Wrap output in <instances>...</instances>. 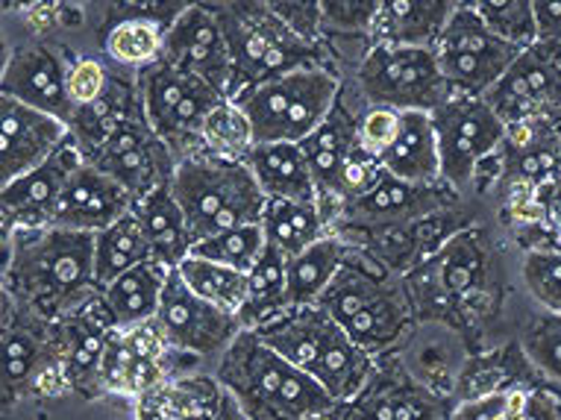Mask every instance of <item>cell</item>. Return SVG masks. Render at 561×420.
I'll use <instances>...</instances> for the list:
<instances>
[{
	"label": "cell",
	"instance_id": "6da1fadb",
	"mask_svg": "<svg viewBox=\"0 0 561 420\" xmlns=\"http://www.w3.org/2000/svg\"><path fill=\"white\" fill-rule=\"evenodd\" d=\"M0 285L19 309L54 323L98 294L94 236L62 227L10 232V265Z\"/></svg>",
	"mask_w": 561,
	"mask_h": 420
},
{
	"label": "cell",
	"instance_id": "7a4b0ae2",
	"mask_svg": "<svg viewBox=\"0 0 561 420\" xmlns=\"http://www.w3.org/2000/svg\"><path fill=\"white\" fill-rule=\"evenodd\" d=\"M215 379L248 420H332L339 402L271 350L253 329H241L221 353Z\"/></svg>",
	"mask_w": 561,
	"mask_h": 420
},
{
	"label": "cell",
	"instance_id": "3957f363",
	"mask_svg": "<svg viewBox=\"0 0 561 420\" xmlns=\"http://www.w3.org/2000/svg\"><path fill=\"white\" fill-rule=\"evenodd\" d=\"M318 306L374 359L400 344L412 323L409 288L370 253L356 259L347 253L339 274L318 297Z\"/></svg>",
	"mask_w": 561,
	"mask_h": 420
},
{
	"label": "cell",
	"instance_id": "277c9868",
	"mask_svg": "<svg viewBox=\"0 0 561 420\" xmlns=\"http://www.w3.org/2000/svg\"><path fill=\"white\" fill-rule=\"evenodd\" d=\"M253 332L297 371L312 376L335 402L353 400L377 367L374 356L356 348L318 303L286 309Z\"/></svg>",
	"mask_w": 561,
	"mask_h": 420
},
{
	"label": "cell",
	"instance_id": "5b68a950",
	"mask_svg": "<svg viewBox=\"0 0 561 420\" xmlns=\"http://www.w3.org/2000/svg\"><path fill=\"white\" fill-rule=\"evenodd\" d=\"M168 185L183 209L192 245L221 229L259 224L265 209V194L248 162L218 156L206 147L183 156Z\"/></svg>",
	"mask_w": 561,
	"mask_h": 420
},
{
	"label": "cell",
	"instance_id": "8992f818",
	"mask_svg": "<svg viewBox=\"0 0 561 420\" xmlns=\"http://www.w3.org/2000/svg\"><path fill=\"white\" fill-rule=\"evenodd\" d=\"M213 12L232 56L230 98L279 73L327 65L321 42H309L283 24L262 0H194Z\"/></svg>",
	"mask_w": 561,
	"mask_h": 420
},
{
	"label": "cell",
	"instance_id": "52a82bcc",
	"mask_svg": "<svg viewBox=\"0 0 561 420\" xmlns=\"http://www.w3.org/2000/svg\"><path fill=\"white\" fill-rule=\"evenodd\" d=\"M341 94L339 73L330 65H309L248 86L230 101L248 115L253 138L259 141H304Z\"/></svg>",
	"mask_w": 561,
	"mask_h": 420
},
{
	"label": "cell",
	"instance_id": "ba28073f",
	"mask_svg": "<svg viewBox=\"0 0 561 420\" xmlns=\"http://www.w3.org/2000/svg\"><path fill=\"white\" fill-rule=\"evenodd\" d=\"M353 86L365 106L397 112H433L453 94L435 47L368 45L356 63Z\"/></svg>",
	"mask_w": 561,
	"mask_h": 420
},
{
	"label": "cell",
	"instance_id": "9c48e42d",
	"mask_svg": "<svg viewBox=\"0 0 561 420\" xmlns=\"http://www.w3.org/2000/svg\"><path fill=\"white\" fill-rule=\"evenodd\" d=\"M141 112L171 154L180 162L183 156L203 150V121L224 94L201 77L180 71L165 59L138 68L136 77Z\"/></svg>",
	"mask_w": 561,
	"mask_h": 420
},
{
	"label": "cell",
	"instance_id": "30bf717a",
	"mask_svg": "<svg viewBox=\"0 0 561 420\" xmlns=\"http://www.w3.org/2000/svg\"><path fill=\"white\" fill-rule=\"evenodd\" d=\"M83 156L85 162L124 185L133 194V201L171 183L176 168L171 147L153 133L145 118L141 101L112 121V127L92 147H85Z\"/></svg>",
	"mask_w": 561,
	"mask_h": 420
},
{
	"label": "cell",
	"instance_id": "8fae6325",
	"mask_svg": "<svg viewBox=\"0 0 561 420\" xmlns=\"http://www.w3.org/2000/svg\"><path fill=\"white\" fill-rule=\"evenodd\" d=\"M438 141L442 183L453 192H468L482 159L497 154L506 138V124L497 118L485 98L450 94L442 106L430 112Z\"/></svg>",
	"mask_w": 561,
	"mask_h": 420
},
{
	"label": "cell",
	"instance_id": "7c38bea8",
	"mask_svg": "<svg viewBox=\"0 0 561 420\" xmlns=\"http://www.w3.org/2000/svg\"><path fill=\"white\" fill-rule=\"evenodd\" d=\"M520 50L526 47L500 38L468 7H456L435 45V59L453 94L485 98L488 89L508 71Z\"/></svg>",
	"mask_w": 561,
	"mask_h": 420
},
{
	"label": "cell",
	"instance_id": "4fadbf2b",
	"mask_svg": "<svg viewBox=\"0 0 561 420\" xmlns=\"http://www.w3.org/2000/svg\"><path fill=\"white\" fill-rule=\"evenodd\" d=\"M153 320L165 336L171 353L183 359L221 356L244 329L236 315L197 297L183 283V276L176 274V268L168 274Z\"/></svg>",
	"mask_w": 561,
	"mask_h": 420
},
{
	"label": "cell",
	"instance_id": "5bb4252c",
	"mask_svg": "<svg viewBox=\"0 0 561 420\" xmlns=\"http://www.w3.org/2000/svg\"><path fill=\"white\" fill-rule=\"evenodd\" d=\"M174 359L176 353H171L153 318L133 327H112L103 341L98 385L136 400L138 394L165 383L168 376H176Z\"/></svg>",
	"mask_w": 561,
	"mask_h": 420
},
{
	"label": "cell",
	"instance_id": "9a60e30c",
	"mask_svg": "<svg viewBox=\"0 0 561 420\" xmlns=\"http://www.w3.org/2000/svg\"><path fill=\"white\" fill-rule=\"evenodd\" d=\"M456 201L459 192H453L447 183H409L382 168L365 192L341 201L335 220H344L350 229L386 227V224H405L450 209Z\"/></svg>",
	"mask_w": 561,
	"mask_h": 420
},
{
	"label": "cell",
	"instance_id": "2e32d148",
	"mask_svg": "<svg viewBox=\"0 0 561 420\" xmlns=\"http://www.w3.org/2000/svg\"><path fill=\"white\" fill-rule=\"evenodd\" d=\"M485 101L503 124L561 115V68L541 42L520 50L508 71L488 89Z\"/></svg>",
	"mask_w": 561,
	"mask_h": 420
},
{
	"label": "cell",
	"instance_id": "e0dca14e",
	"mask_svg": "<svg viewBox=\"0 0 561 420\" xmlns=\"http://www.w3.org/2000/svg\"><path fill=\"white\" fill-rule=\"evenodd\" d=\"M68 59L50 42H30L12 47L7 71L0 77V94L27 103L33 110L54 115L68 127L75 118V103L68 94Z\"/></svg>",
	"mask_w": 561,
	"mask_h": 420
},
{
	"label": "cell",
	"instance_id": "ac0fdd59",
	"mask_svg": "<svg viewBox=\"0 0 561 420\" xmlns=\"http://www.w3.org/2000/svg\"><path fill=\"white\" fill-rule=\"evenodd\" d=\"M168 65L180 71H188L201 77L209 86H215L224 98H230L232 86V56L227 47V38L221 33V24L213 12L192 3L180 19L165 30L162 38V54Z\"/></svg>",
	"mask_w": 561,
	"mask_h": 420
},
{
	"label": "cell",
	"instance_id": "d6986e66",
	"mask_svg": "<svg viewBox=\"0 0 561 420\" xmlns=\"http://www.w3.org/2000/svg\"><path fill=\"white\" fill-rule=\"evenodd\" d=\"M85 162L83 150L77 145L71 133L65 141L47 156L45 162L36 164L33 171L19 177L15 183L0 189V215L10 229L47 227L50 212H54L59 194H62L68 177Z\"/></svg>",
	"mask_w": 561,
	"mask_h": 420
},
{
	"label": "cell",
	"instance_id": "ffe728a7",
	"mask_svg": "<svg viewBox=\"0 0 561 420\" xmlns=\"http://www.w3.org/2000/svg\"><path fill=\"white\" fill-rule=\"evenodd\" d=\"M68 136V127L54 115L0 94V189L42 164Z\"/></svg>",
	"mask_w": 561,
	"mask_h": 420
},
{
	"label": "cell",
	"instance_id": "44dd1931",
	"mask_svg": "<svg viewBox=\"0 0 561 420\" xmlns=\"http://www.w3.org/2000/svg\"><path fill=\"white\" fill-rule=\"evenodd\" d=\"M359 115L362 112L350 110L344 94H339L330 115L300 141L314 189H318V206L330 220V227L339 218L341 171H344L347 156L359 147Z\"/></svg>",
	"mask_w": 561,
	"mask_h": 420
},
{
	"label": "cell",
	"instance_id": "7402d4cb",
	"mask_svg": "<svg viewBox=\"0 0 561 420\" xmlns=\"http://www.w3.org/2000/svg\"><path fill=\"white\" fill-rule=\"evenodd\" d=\"M133 209V194L110 174L83 162L68 177L47 227L77 229V232H101Z\"/></svg>",
	"mask_w": 561,
	"mask_h": 420
},
{
	"label": "cell",
	"instance_id": "603a6c76",
	"mask_svg": "<svg viewBox=\"0 0 561 420\" xmlns=\"http://www.w3.org/2000/svg\"><path fill=\"white\" fill-rule=\"evenodd\" d=\"M447 406L424 383H414L409 374H370L356 397L339 402L332 420H444Z\"/></svg>",
	"mask_w": 561,
	"mask_h": 420
},
{
	"label": "cell",
	"instance_id": "cb8c5ba5",
	"mask_svg": "<svg viewBox=\"0 0 561 420\" xmlns=\"http://www.w3.org/2000/svg\"><path fill=\"white\" fill-rule=\"evenodd\" d=\"M488 245L479 229H459L447 238V245L426 259V274L433 283L435 306L442 303H459L477 297L485 288L488 276Z\"/></svg>",
	"mask_w": 561,
	"mask_h": 420
},
{
	"label": "cell",
	"instance_id": "d4e9b609",
	"mask_svg": "<svg viewBox=\"0 0 561 420\" xmlns=\"http://www.w3.org/2000/svg\"><path fill=\"white\" fill-rule=\"evenodd\" d=\"M456 0H382L370 24V45L435 47Z\"/></svg>",
	"mask_w": 561,
	"mask_h": 420
},
{
	"label": "cell",
	"instance_id": "484cf974",
	"mask_svg": "<svg viewBox=\"0 0 561 420\" xmlns=\"http://www.w3.org/2000/svg\"><path fill=\"white\" fill-rule=\"evenodd\" d=\"M224 388L209 374H176L136 397V420H209Z\"/></svg>",
	"mask_w": 561,
	"mask_h": 420
},
{
	"label": "cell",
	"instance_id": "4316f807",
	"mask_svg": "<svg viewBox=\"0 0 561 420\" xmlns=\"http://www.w3.org/2000/svg\"><path fill=\"white\" fill-rule=\"evenodd\" d=\"M27 320L15 315L10 332L0 341V400H12L21 388L36 379L38 367L54 356V327L47 320L24 311Z\"/></svg>",
	"mask_w": 561,
	"mask_h": 420
},
{
	"label": "cell",
	"instance_id": "83f0119b",
	"mask_svg": "<svg viewBox=\"0 0 561 420\" xmlns=\"http://www.w3.org/2000/svg\"><path fill=\"white\" fill-rule=\"evenodd\" d=\"M248 168L265 197L318 201L312 171L297 141H259L248 154Z\"/></svg>",
	"mask_w": 561,
	"mask_h": 420
},
{
	"label": "cell",
	"instance_id": "f1b7e54d",
	"mask_svg": "<svg viewBox=\"0 0 561 420\" xmlns=\"http://www.w3.org/2000/svg\"><path fill=\"white\" fill-rule=\"evenodd\" d=\"M133 215L141 224V232L148 238L150 259L165 268H180L188 250H192V236L185 227L183 209L171 194V185H159L153 192L141 194L133 201Z\"/></svg>",
	"mask_w": 561,
	"mask_h": 420
},
{
	"label": "cell",
	"instance_id": "f546056e",
	"mask_svg": "<svg viewBox=\"0 0 561 420\" xmlns=\"http://www.w3.org/2000/svg\"><path fill=\"white\" fill-rule=\"evenodd\" d=\"M386 171L409 183H442L438 141L430 112H400V129L386 154L379 156Z\"/></svg>",
	"mask_w": 561,
	"mask_h": 420
},
{
	"label": "cell",
	"instance_id": "4dcf8cb0",
	"mask_svg": "<svg viewBox=\"0 0 561 420\" xmlns=\"http://www.w3.org/2000/svg\"><path fill=\"white\" fill-rule=\"evenodd\" d=\"M168 274H171V268L148 259V262H141V265L129 268L121 276H115L110 285H103L101 303L103 309L110 311L112 323L115 327H133V323H145V320L153 318Z\"/></svg>",
	"mask_w": 561,
	"mask_h": 420
},
{
	"label": "cell",
	"instance_id": "1f68e13d",
	"mask_svg": "<svg viewBox=\"0 0 561 420\" xmlns=\"http://www.w3.org/2000/svg\"><path fill=\"white\" fill-rule=\"evenodd\" d=\"M350 247L339 232H327L318 241L300 250L297 257L286 259V294L288 309L297 306H312L323 294V288L332 283V276L339 274L344 265Z\"/></svg>",
	"mask_w": 561,
	"mask_h": 420
},
{
	"label": "cell",
	"instance_id": "d6a6232c",
	"mask_svg": "<svg viewBox=\"0 0 561 420\" xmlns=\"http://www.w3.org/2000/svg\"><path fill=\"white\" fill-rule=\"evenodd\" d=\"M259 227L265 232L267 245L276 247L286 259L297 257L300 250L332 229L318 201H283V197H265Z\"/></svg>",
	"mask_w": 561,
	"mask_h": 420
},
{
	"label": "cell",
	"instance_id": "836d02e7",
	"mask_svg": "<svg viewBox=\"0 0 561 420\" xmlns=\"http://www.w3.org/2000/svg\"><path fill=\"white\" fill-rule=\"evenodd\" d=\"M286 309V257L276 247L265 245V250L248 271V300L239 311L241 327L259 329Z\"/></svg>",
	"mask_w": 561,
	"mask_h": 420
},
{
	"label": "cell",
	"instance_id": "e575fe53",
	"mask_svg": "<svg viewBox=\"0 0 561 420\" xmlns=\"http://www.w3.org/2000/svg\"><path fill=\"white\" fill-rule=\"evenodd\" d=\"M148 238H145L141 224L129 209L124 218H118L101 232H94V285H98V292L103 285H110L115 276L148 262Z\"/></svg>",
	"mask_w": 561,
	"mask_h": 420
},
{
	"label": "cell",
	"instance_id": "d590c367",
	"mask_svg": "<svg viewBox=\"0 0 561 420\" xmlns=\"http://www.w3.org/2000/svg\"><path fill=\"white\" fill-rule=\"evenodd\" d=\"M176 274L183 276V283L197 297L239 318L241 306L248 300V274L244 271H236L221 262H209V259L185 257L176 268Z\"/></svg>",
	"mask_w": 561,
	"mask_h": 420
},
{
	"label": "cell",
	"instance_id": "8d00e7d4",
	"mask_svg": "<svg viewBox=\"0 0 561 420\" xmlns=\"http://www.w3.org/2000/svg\"><path fill=\"white\" fill-rule=\"evenodd\" d=\"M265 232L259 224H241V227H230L215 232V236H206L201 241H194L188 257L209 259V262H221V265H230L236 271H244L248 274L253 262L259 259V253L265 250Z\"/></svg>",
	"mask_w": 561,
	"mask_h": 420
},
{
	"label": "cell",
	"instance_id": "74e56055",
	"mask_svg": "<svg viewBox=\"0 0 561 420\" xmlns=\"http://www.w3.org/2000/svg\"><path fill=\"white\" fill-rule=\"evenodd\" d=\"M162 38H165V30L150 21H118L106 30L103 50L115 65L145 68V65L157 63L162 54Z\"/></svg>",
	"mask_w": 561,
	"mask_h": 420
},
{
	"label": "cell",
	"instance_id": "f35d334b",
	"mask_svg": "<svg viewBox=\"0 0 561 420\" xmlns=\"http://www.w3.org/2000/svg\"><path fill=\"white\" fill-rule=\"evenodd\" d=\"M253 145H256V138H253L248 115L230 98L215 103L213 112L203 121V147L218 156H230V159H248Z\"/></svg>",
	"mask_w": 561,
	"mask_h": 420
},
{
	"label": "cell",
	"instance_id": "ab89813d",
	"mask_svg": "<svg viewBox=\"0 0 561 420\" xmlns=\"http://www.w3.org/2000/svg\"><path fill=\"white\" fill-rule=\"evenodd\" d=\"M461 7H468L488 30L512 45L533 47L538 42L533 0H465Z\"/></svg>",
	"mask_w": 561,
	"mask_h": 420
},
{
	"label": "cell",
	"instance_id": "60d3db41",
	"mask_svg": "<svg viewBox=\"0 0 561 420\" xmlns=\"http://www.w3.org/2000/svg\"><path fill=\"white\" fill-rule=\"evenodd\" d=\"M520 280L547 315H561V247H535L520 262Z\"/></svg>",
	"mask_w": 561,
	"mask_h": 420
},
{
	"label": "cell",
	"instance_id": "b9f144b4",
	"mask_svg": "<svg viewBox=\"0 0 561 420\" xmlns=\"http://www.w3.org/2000/svg\"><path fill=\"white\" fill-rule=\"evenodd\" d=\"M323 38H368L382 0H318Z\"/></svg>",
	"mask_w": 561,
	"mask_h": 420
},
{
	"label": "cell",
	"instance_id": "7bdbcfd3",
	"mask_svg": "<svg viewBox=\"0 0 561 420\" xmlns=\"http://www.w3.org/2000/svg\"><path fill=\"white\" fill-rule=\"evenodd\" d=\"M192 3L194 0H103V19L110 27L118 21H150L168 30Z\"/></svg>",
	"mask_w": 561,
	"mask_h": 420
},
{
	"label": "cell",
	"instance_id": "ee69618b",
	"mask_svg": "<svg viewBox=\"0 0 561 420\" xmlns=\"http://www.w3.org/2000/svg\"><path fill=\"white\" fill-rule=\"evenodd\" d=\"M106 86H110V71L94 56H80L68 65V94L75 106L94 103L106 92Z\"/></svg>",
	"mask_w": 561,
	"mask_h": 420
},
{
	"label": "cell",
	"instance_id": "f6af8a7d",
	"mask_svg": "<svg viewBox=\"0 0 561 420\" xmlns=\"http://www.w3.org/2000/svg\"><path fill=\"white\" fill-rule=\"evenodd\" d=\"M397 129L400 112L388 106H365L359 115V145L379 159L397 138Z\"/></svg>",
	"mask_w": 561,
	"mask_h": 420
},
{
	"label": "cell",
	"instance_id": "bcb514c9",
	"mask_svg": "<svg viewBox=\"0 0 561 420\" xmlns=\"http://www.w3.org/2000/svg\"><path fill=\"white\" fill-rule=\"evenodd\" d=\"M276 19L309 42H323L321 3L318 0H262Z\"/></svg>",
	"mask_w": 561,
	"mask_h": 420
},
{
	"label": "cell",
	"instance_id": "7dc6e473",
	"mask_svg": "<svg viewBox=\"0 0 561 420\" xmlns=\"http://www.w3.org/2000/svg\"><path fill=\"white\" fill-rule=\"evenodd\" d=\"M526 353L543 374L561 379V315H552L526 336Z\"/></svg>",
	"mask_w": 561,
	"mask_h": 420
},
{
	"label": "cell",
	"instance_id": "c3c4849f",
	"mask_svg": "<svg viewBox=\"0 0 561 420\" xmlns=\"http://www.w3.org/2000/svg\"><path fill=\"white\" fill-rule=\"evenodd\" d=\"M538 42L561 38V0H533Z\"/></svg>",
	"mask_w": 561,
	"mask_h": 420
},
{
	"label": "cell",
	"instance_id": "681fc988",
	"mask_svg": "<svg viewBox=\"0 0 561 420\" xmlns=\"http://www.w3.org/2000/svg\"><path fill=\"white\" fill-rule=\"evenodd\" d=\"M538 194H541L547 220H550L552 229H556V236L561 238V180H552V183L538 185Z\"/></svg>",
	"mask_w": 561,
	"mask_h": 420
},
{
	"label": "cell",
	"instance_id": "f907efd6",
	"mask_svg": "<svg viewBox=\"0 0 561 420\" xmlns=\"http://www.w3.org/2000/svg\"><path fill=\"white\" fill-rule=\"evenodd\" d=\"M15 315H19V303L12 300V294L0 285V341H3V336L10 332Z\"/></svg>",
	"mask_w": 561,
	"mask_h": 420
},
{
	"label": "cell",
	"instance_id": "816d5d0a",
	"mask_svg": "<svg viewBox=\"0 0 561 420\" xmlns=\"http://www.w3.org/2000/svg\"><path fill=\"white\" fill-rule=\"evenodd\" d=\"M209 420H248V415L236 406V400H232L230 394L224 391V402H221V409L215 411L213 418Z\"/></svg>",
	"mask_w": 561,
	"mask_h": 420
},
{
	"label": "cell",
	"instance_id": "f5cc1de1",
	"mask_svg": "<svg viewBox=\"0 0 561 420\" xmlns=\"http://www.w3.org/2000/svg\"><path fill=\"white\" fill-rule=\"evenodd\" d=\"M33 3H50V7H59V10H75V7H85L89 0H24V7H33Z\"/></svg>",
	"mask_w": 561,
	"mask_h": 420
},
{
	"label": "cell",
	"instance_id": "db71d44e",
	"mask_svg": "<svg viewBox=\"0 0 561 420\" xmlns=\"http://www.w3.org/2000/svg\"><path fill=\"white\" fill-rule=\"evenodd\" d=\"M10 54H12L10 42H7V36H3V30H0V77H3V71H7Z\"/></svg>",
	"mask_w": 561,
	"mask_h": 420
},
{
	"label": "cell",
	"instance_id": "11a10c76",
	"mask_svg": "<svg viewBox=\"0 0 561 420\" xmlns=\"http://www.w3.org/2000/svg\"><path fill=\"white\" fill-rule=\"evenodd\" d=\"M541 45L550 50L552 59H556V63H559V68H561V38H556V42H541Z\"/></svg>",
	"mask_w": 561,
	"mask_h": 420
},
{
	"label": "cell",
	"instance_id": "9f6ffc18",
	"mask_svg": "<svg viewBox=\"0 0 561 420\" xmlns=\"http://www.w3.org/2000/svg\"><path fill=\"white\" fill-rule=\"evenodd\" d=\"M21 7H24V0H0V12L21 10Z\"/></svg>",
	"mask_w": 561,
	"mask_h": 420
},
{
	"label": "cell",
	"instance_id": "6f0895ef",
	"mask_svg": "<svg viewBox=\"0 0 561 420\" xmlns=\"http://www.w3.org/2000/svg\"><path fill=\"white\" fill-rule=\"evenodd\" d=\"M10 232H12V229L7 227V220H3V215H0V250H3V245H7Z\"/></svg>",
	"mask_w": 561,
	"mask_h": 420
}]
</instances>
